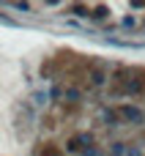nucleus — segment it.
<instances>
[{
    "label": "nucleus",
    "mask_w": 145,
    "mask_h": 156,
    "mask_svg": "<svg viewBox=\"0 0 145 156\" xmlns=\"http://www.w3.org/2000/svg\"><path fill=\"white\" fill-rule=\"evenodd\" d=\"M47 99H49V93H47V90H44V93H41V90H38V93H33V104H36V107L47 104Z\"/></svg>",
    "instance_id": "6"
},
{
    "label": "nucleus",
    "mask_w": 145,
    "mask_h": 156,
    "mask_svg": "<svg viewBox=\"0 0 145 156\" xmlns=\"http://www.w3.org/2000/svg\"><path fill=\"white\" fill-rule=\"evenodd\" d=\"M90 16H93V19H104V16H107V8H104V5H99V8H96Z\"/></svg>",
    "instance_id": "8"
},
{
    "label": "nucleus",
    "mask_w": 145,
    "mask_h": 156,
    "mask_svg": "<svg viewBox=\"0 0 145 156\" xmlns=\"http://www.w3.org/2000/svg\"><path fill=\"white\" fill-rule=\"evenodd\" d=\"M126 156H145V154H143V148H140V145L126 143Z\"/></svg>",
    "instance_id": "7"
},
{
    "label": "nucleus",
    "mask_w": 145,
    "mask_h": 156,
    "mask_svg": "<svg viewBox=\"0 0 145 156\" xmlns=\"http://www.w3.org/2000/svg\"><path fill=\"white\" fill-rule=\"evenodd\" d=\"M118 80H121V93H140L143 90V82L134 80V77H129V74H121Z\"/></svg>",
    "instance_id": "3"
},
{
    "label": "nucleus",
    "mask_w": 145,
    "mask_h": 156,
    "mask_svg": "<svg viewBox=\"0 0 145 156\" xmlns=\"http://www.w3.org/2000/svg\"><path fill=\"white\" fill-rule=\"evenodd\" d=\"M90 145H96V140H93V134H88V132H80V134H74V137H69L66 140V151L69 154H85Z\"/></svg>",
    "instance_id": "1"
},
{
    "label": "nucleus",
    "mask_w": 145,
    "mask_h": 156,
    "mask_svg": "<svg viewBox=\"0 0 145 156\" xmlns=\"http://www.w3.org/2000/svg\"><path fill=\"white\" fill-rule=\"evenodd\" d=\"M107 80H110V77H107V71H104L101 66H96V69L90 71V85H93V88H101V85H107Z\"/></svg>",
    "instance_id": "4"
},
{
    "label": "nucleus",
    "mask_w": 145,
    "mask_h": 156,
    "mask_svg": "<svg viewBox=\"0 0 145 156\" xmlns=\"http://www.w3.org/2000/svg\"><path fill=\"white\" fill-rule=\"evenodd\" d=\"M0 22H5V25H14V19H8V16H3V14H0Z\"/></svg>",
    "instance_id": "11"
},
{
    "label": "nucleus",
    "mask_w": 145,
    "mask_h": 156,
    "mask_svg": "<svg viewBox=\"0 0 145 156\" xmlns=\"http://www.w3.org/2000/svg\"><path fill=\"white\" fill-rule=\"evenodd\" d=\"M101 121H104V126H112V129H115V126H121V123H118L121 118H118V112H115V110H101Z\"/></svg>",
    "instance_id": "5"
},
{
    "label": "nucleus",
    "mask_w": 145,
    "mask_h": 156,
    "mask_svg": "<svg viewBox=\"0 0 145 156\" xmlns=\"http://www.w3.org/2000/svg\"><path fill=\"white\" fill-rule=\"evenodd\" d=\"M118 118L123 123H132V126H143L145 123V112L140 107H134V104H121L118 107Z\"/></svg>",
    "instance_id": "2"
},
{
    "label": "nucleus",
    "mask_w": 145,
    "mask_h": 156,
    "mask_svg": "<svg viewBox=\"0 0 145 156\" xmlns=\"http://www.w3.org/2000/svg\"><path fill=\"white\" fill-rule=\"evenodd\" d=\"M14 8H16V11H27L30 5H27V3H14Z\"/></svg>",
    "instance_id": "10"
},
{
    "label": "nucleus",
    "mask_w": 145,
    "mask_h": 156,
    "mask_svg": "<svg viewBox=\"0 0 145 156\" xmlns=\"http://www.w3.org/2000/svg\"><path fill=\"white\" fill-rule=\"evenodd\" d=\"M74 11H77V16H88V8L85 5H74Z\"/></svg>",
    "instance_id": "9"
}]
</instances>
